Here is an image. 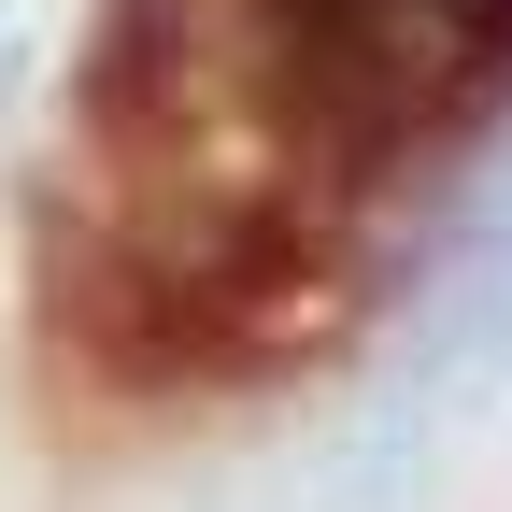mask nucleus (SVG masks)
Segmentation results:
<instances>
[{"instance_id": "f257e3e1", "label": "nucleus", "mask_w": 512, "mask_h": 512, "mask_svg": "<svg viewBox=\"0 0 512 512\" xmlns=\"http://www.w3.org/2000/svg\"><path fill=\"white\" fill-rule=\"evenodd\" d=\"M256 114L299 171H399L512 100V0H242Z\"/></svg>"}, {"instance_id": "f03ea898", "label": "nucleus", "mask_w": 512, "mask_h": 512, "mask_svg": "<svg viewBox=\"0 0 512 512\" xmlns=\"http://www.w3.org/2000/svg\"><path fill=\"white\" fill-rule=\"evenodd\" d=\"M214 86V0H100L86 15V128L157 143Z\"/></svg>"}]
</instances>
